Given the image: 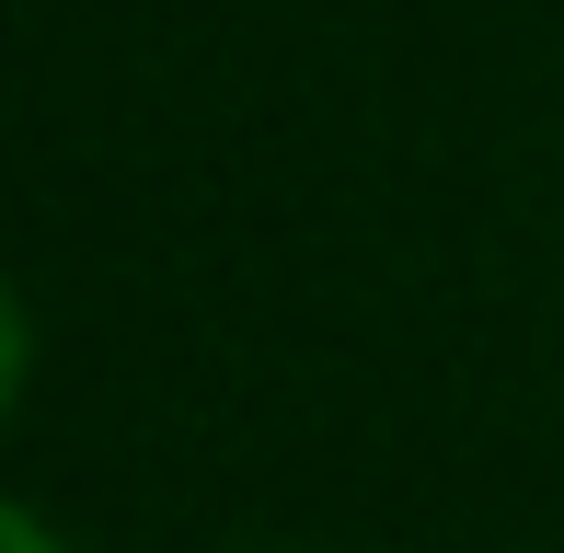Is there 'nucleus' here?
<instances>
[{"label":"nucleus","instance_id":"f257e3e1","mask_svg":"<svg viewBox=\"0 0 564 553\" xmlns=\"http://www.w3.org/2000/svg\"><path fill=\"white\" fill-rule=\"evenodd\" d=\"M0 553H69V542H58L46 508H0Z\"/></svg>","mask_w":564,"mask_h":553}]
</instances>
